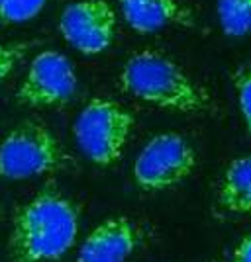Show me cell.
<instances>
[{
  "instance_id": "1",
  "label": "cell",
  "mask_w": 251,
  "mask_h": 262,
  "mask_svg": "<svg viewBox=\"0 0 251 262\" xmlns=\"http://www.w3.org/2000/svg\"><path fill=\"white\" fill-rule=\"evenodd\" d=\"M79 227L75 202L55 186H45L14 213L8 262H59L75 247Z\"/></svg>"
},
{
  "instance_id": "2",
  "label": "cell",
  "mask_w": 251,
  "mask_h": 262,
  "mask_svg": "<svg viewBox=\"0 0 251 262\" xmlns=\"http://www.w3.org/2000/svg\"><path fill=\"white\" fill-rule=\"evenodd\" d=\"M120 86L151 106L173 112H204L210 96L181 67L159 51H140L126 61L120 73Z\"/></svg>"
},
{
  "instance_id": "3",
  "label": "cell",
  "mask_w": 251,
  "mask_h": 262,
  "mask_svg": "<svg viewBox=\"0 0 251 262\" xmlns=\"http://www.w3.org/2000/svg\"><path fill=\"white\" fill-rule=\"evenodd\" d=\"M69 163L65 149L44 123L26 120L0 143V178L28 180L51 174Z\"/></svg>"
},
{
  "instance_id": "4",
  "label": "cell",
  "mask_w": 251,
  "mask_h": 262,
  "mask_svg": "<svg viewBox=\"0 0 251 262\" xmlns=\"http://www.w3.org/2000/svg\"><path fill=\"white\" fill-rule=\"evenodd\" d=\"M133 129V116L118 102L92 98L75 120L76 145L88 161L110 166L122 157V151Z\"/></svg>"
},
{
  "instance_id": "5",
  "label": "cell",
  "mask_w": 251,
  "mask_h": 262,
  "mask_svg": "<svg viewBox=\"0 0 251 262\" xmlns=\"http://www.w3.org/2000/svg\"><path fill=\"white\" fill-rule=\"evenodd\" d=\"M197 153L179 133H159L145 143L136 163L133 180L145 192L175 188L192 174Z\"/></svg>"
},
{
  "instance_id": "6",
  "label": "cell",
  "mask_w": 251,
  "mask_h": 262,
  "mask_svg": "<svg viewBox=\"0 0 251 262\" xmlns=\"http://www.w3.org/2000/svg\"><path fill=\"white\" fill-rule=\"evenodd\" d=\"M75 92L76 75L71 61L63 53L47 49L33 57L18 88V100L33 108H53L67 104Z\"/></svg>"
},
{
  "instance_id": "7",
  "label": "cell",
  "mask_w": 251,
  "mask_h": 262,
  "mask_svg": "<svg viewBox=\"0 0 251 262\" xmlns=\"http://www.w3.org/2000/svg\"><path fill=\"white\" fill-rule=\"evenodd\" d=\"M59 32L83 55L106 51L116 35V12L108 0H76L59 18Z\"/></svg>"
},
{
  "instance_id": "8",
  "label": "cell",
  "mask_w": 251,
  "mask_h": 262,
  "mask_svg": "<svg viewBox=\"0 0 251 262\" xmlns=\"http://www.w3.org/2000/svg\"><path fill=\"white\" fill-rule=\"evenodd\" d=\"M145 229L130 217L102 221L83 241L75 262H126L142 247Z\"/></svg>"
},
{
  "instance_id": "9",
  "label": "cell",
  "mask_w": 251,
  "mask_h": 262,
  "mask_svg": "<svg viewBox=\"0 0 251 262\" xmlns=\"http://www.w3.org/2000/svg\"><path fill=\"white\" fill-rule=\"evenodd\" d=\"M126 24L138 33H155L171 26H195L192 12L179 0H116Z\"/></svg>"
},
{
  "instance_id": "10",
  "label": "cell",
  "mask_w": 251,
  "mask_h": 262,
  "mask_svg": "<svg viewBox=\"0 0 251 262\" xmlns=\"http://www.w3.org/2000/svg\"><path fill=\"white\" fill-rule=\"evenodd\" d=\"M216 204L226 213H251V155L240 157L226 166L220 180Z\"/></svg>"
},
{
  "instance_id": "11",
  "label": "cell",
  "mask_w": 251,
  "mask_h": 262,
  "mask_svg": "<svg viewBox=\"0 0 251 262\" xmlns=\"http://www.w3.org/2000/svg\"><path fill=\"white\" fill-rule=\"evenodd\" d=\"M218 22L228 37L251 33V0H216Z\"/></svg>"
},
{
  "instance_id": "12",
  "label": "cell",
  "mask_w": 251,
  "mask_h": 262,
  "mask_svg": "<svg viewBox=\"0 0 251 262\" xmlns=\"http://www.w3.org/2000/svg\"><path fill=\"white\" fill-rule=\"evenodd\" d=\"M47 0H0V26H14L33 20Z\"/></svg>"
},
{
  "instance_id": "13",
  "label": "cell",
  "mask_w": 251,
  "mask_h": 262,
  "mask_svg": "<svg viewBox=\"0 0 251 262\" xmlns=\"http://www.w3.org/2000/svg\"><path fill=\"white\" fill-rule=\"evenodd\" d=\"M234 82H236V90H238L241 116H243V120L251 131V69L240 71L234 78Z\"/></svg>"
},
{
  "instance_id": "14",
  "label": "cell",
  "mask_w": 251,
  "mask_h": 262,
  "mask_svg": "<svg viewBox=\"0 0 251 262\" xmlns=\"http://www.w3.org/2000/svg\"><path fill=\"white\" fill-rule=\"evenodd\" d=\"M28 43H0V80L10 75L14 67L24 59Z\"/></svg>"
},
{
  "instance_id": "15",
  "label": "cell",
  "mask_w": 251,
  "mask_h": 262,
  "mask_svg": "<svg viewBox=\"0 0 251 262\" xmlns=\"http://www.w3.org/2000/svg\"><path fill=\"white\" fill-rule=\"evenodd\" d=\"M228 262H251V233L238 241V245L229 252Z\"/></svg>"
}]
</instances>
